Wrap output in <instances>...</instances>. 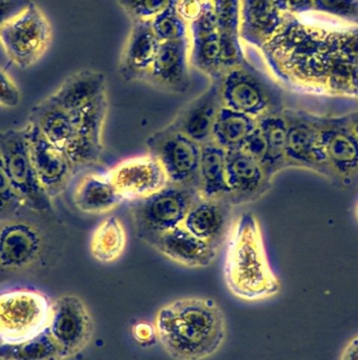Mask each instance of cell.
<instances>
[{"label": "cell", "mask_w": 358, "mask_h": 360, "mask_svg": "<svg viewBox=\"0 0 358 360\" xmlns=\"http://www.w3.org/2000/svg\"><path fill=\"white\" fill-rule=\"evenodd\" d=\"M155 338L174 360L213 356L226 338L222 308L211 298H179L158 309L153 321Z\"/></svg>", "instance_id": "1"}, {"label": "cell", "mask_w": 358, "mask_h": 360, "mask_svg": "<svg viewBox=\"0 0 358 360\" xmlns=\"http://www.w3.org/2000/svg\"><path fill=\"white\" fill-rule=\"evenodd\" d=\"M226 241L224 278L232 295L248 302L277 295L281 281L269 262L257 216L252 212L241 214Z\"/></svg>", "instance_id": "2"}, {"label": "cell", "mask_w": 358, "mask_h": 360, "mask_svg": "<svg viewBox=\"0 0 358 360\" xmlns=\"http://www.w3.org/2000/svg\"><path fill=\"white\" fill-rule=\"evenodd\" d=\"M56 214H42L23 207L0 220V269L27 272L56 262L65 237Z\"/></svg>", "instance_id": "3"}, {"label": "cell", "mask_w": 358, "mask_h": 360, "mask_svg": "<svg viewBox=\"0 0 358 360\" xmlns=\"http://www.w3.org/2000/svg\"><path fill=\"white\" fill-rule=\"evenodd\" d=\"M217 82L224 108L255 120L286 108L279 86L250 63L231 70Z\"/></svg>", "instance_id": "4"}, {"label": "cell", "mask_w": 358, "mask_h": 360, "mask_svg": "<svg viewBox=\"0 0 358 360\" xmlns=\"http://www.w3.org/2000/svg\"><path fill=\"white\" fill-rule=\"evenodd\" d=\"M197 197L198 193L192 188L168 184L147 198L130 201V215L139 238L150 245L160 235L182 224Z\"/></svg>", "instance_id": "5"}, {"label": "cell", "mask_w": 358, "mask_h": 360, "mask_svg": "<svg viewBox=\"0 0 358 360\" xmlns=\"http://www.w3.org/2000/svg\"><path fill=\"white\" fill-rule=\"evenodd\" d=\"M52 39L50 20L34 1L0 29V46L4 54L21 70L36 65L48 52Z\"/></svg>", "instance_id": "6"}, {"label": "cell", "mask_w": 358, "mask_h": 360, "mask_svg": "<svg viewBox=\"0 0 358 360\" xmlns=\"http://www.w3.org/2000/svg\"><path fill=\"white\" fill-rule=\"evenodd\" d=\"M52 302L35 290L0 291V342L15 344L46 330Z\"/></svg>", "instance_id": "7"}, {"label": "cell", "mask_w": 358, "mask_h": 360, "mask_svg": "<svg viewBox=\"0 0 358 360\" xmlns=\"http://www.w3.org/2000/svg\"><path fill=\"white\" fill-rule=\"evenodd\" d=\"M0 152L11 184L23 205L42 214H55L53 199L40 184L32 164L25 129L0 131Z\"/></svg>", "instance_id": "8"}, {"label": "cell", "mask_w": 358, "mask_h": 360, "mask_svg": "<svg viewBox=\"0 0 358 360\" xmlns=\"http://www.w3.org/2000/svg\"><path fill=\"white\" fill-rule=\"evenodd\" d=\"M148 153L162 165L169 184L198 193L201 146L172 127L152 133L146 141Z\"/></svg>", "instance_id": "9"}, {"label": "cell", "mask_w": 358, "mask_h": 360, "mask_svg": "<svg viewBox=\"0 0 358 360\" xmlns=\"http://www.w3.org/2000/svg\"><path fill=\"white\" fill-rule=\"evenodd\" d=\"M287 122L286 166L287 169L312 171L331 180L319 139V115L305 110L283 109Z\"/></svg>", "instance_id": "10"}, {"label": "cell", "mask_w": 358, "mask_h": 360, "mask_svg": "<svg viewBox=\"0 0 358 360\" xmlns=\"http://www.w3.org/2000/svg\"><path fill=\"white\" fill-rule=\"evenodd\" d=\"M319 139L326 162L335 186L358 184V141L345 116H319Z\"/></svg>", "instance_id": "11"}, {"label": "cell", "mask_w": 358, "mask_h": 360, "mask_svg": "<svg viewBox=\"0 0 358 360\" xmlns=\"http://www.w3.org/2000/svg\"><path fill=\"white\" fill-rule=\"evenodd\" d=\"M94 329L92 315L82 298L65 294L52 302L46 330L65 359L79 354L89 346Z\"/></svg>", "instance_id": "12"}, {"label": "cell", "mask_w": 358, "mask_h": 360, "mask_svg": "<svg viewBox=\"0 0 358 360\" xmlns=\"http://www.w3.org/2000/svg\"><path fill=\"white\" fill-rule=\"evenodd\" d=\"M23 129L37 179L46 194L54 199L68 188L75 169L65 151L49 141L35 124L27 122Z\"/></svg>", "instance_id": "13"}, {"label": "cell", "mask_w": 358, "mask_h": 360, "mask_svg": "<svg viewBox=\"0 0 358 360\" xmlns=\"http://www.w3.org/2000/svg\"><path fill=\"white\" fill-rule=\"evenodd\" d=\"M107 176L129 201L147 198L169 184L162 165L149 153L122 160L108 171Z\"/></svg>", "instance_id": "14"}, {"label": "cell", "mask_w": 358, "mask_h": 360, "mask_svg": "<svg viewBox=\"0 0 358 360\" xmlns=\"http://www.w3.org/2000/svg\"><path fill=\"white\" fill-rule=\"evenodd\" d=\"M188 38L160 42L155 60L143 84L160 92L184 94L190 88Z\"/></svg>", "instance_id": "15"}, {"label": "cell", "mask_w": 358, "mask_h": 360, "mask_svg": "<svg viewBox=\"0 0 358 360\" xmlns=\"http://www.w3.org/2000/svg\"><path fill=\"white\" fill-rule=\"evenodd\" d=\"M226 173L233 207L254 202L272 188L273 179L264 167L241 150L226 152Z\"/></svg>", "instance_id": "16"}, {"label": "cell", "mask_w": 358, "mask_h": 360, "mask_svg": "<svg viewBox=\"0 0 358 360\" xmlns=\"http://www.w3.org/2000/svg\"><path fill=\"white\" fill-rule=\"evenodd\" d=\"M190 65L205 75L210 82H219L224 76L220 54L219 33L211 2L203 14L188 23Z\"/></svg>", "instance_id": "17"}, {"label": "cell", "mask_w": 358, "mask_h": 360, "mask_svg": "<svg viewBox=\"0 0 358 360\" xmlns=\"http://www.w3.org/2000/svg\"><path fill=\"white\" fill-rule=\"evenodd\" d=\"M233 205L226 199L197 197L181 226L219 251L232 226Z\"/></svg>", "instance_id": "18"}, {"label": "cell", "mask_w": 358, "mask_h": 360, "mask_svg": "<svg viewBox=\"0 0 358 360\" xmlns=\"http://www.w3.org/2000/svg\"><path fill=\"white\" fill-rule=\"evenodd\" d=\"M222 107L218 82H210L203 92L180 108L168 124L203 146L212 141L214 122Z\"/></svg>", "instance_id": "19"}, {"label": "cell", "mask_w": 358, "mask_h": 360, "mask_svg": "<svg viewBox=\"0 0 358 360\" xmlns=\"http://www.w3.org/2000/svg\"><path fill=\"white\" fill-rule=\"evenodd\" d=\"M160 46L151 21H133L118 65L122 79L126 82H145Z\"/></svg>", "instance_id": "20"}, {"label": "cell", "mask_w": 358, "mask_h": 360, "mask_svg": "<svg viewBox=\"0 0 358 360\" xmlns=\"http://www.w3.org/2000/svg\"><path fill=\"white\" fill-rule=\"evenodd\" d=\"M150 247L167 259L190 269L207 268L218 254L213 245L201 240L181 224L160 235Z\"/></svg>", "instance_id": "21"}, {"label": "cell", "mask_w": 358, "mask_h": 360, "mask_svg": "<svg viewBox=\"0 0 358 360\" xmlns=\"http://www.w3.org/2000/svg\"><path fill=\"white\" fill-rule=\"evenodd\" d=\"M287 19L275 0H241V41L262 51L279 33Z\"/></svg>", "instance_id": "22"}, {"label": "cell", "mask_w": 358, "mask_h": 360, "mask_svg": "<svg viewBox=\"0 0 358 360\" xmlns=\"http://www.w3.org/2000/svg\"><path fill=\"white\" fill-rule=\"evenodd\" d=\"M107 94L105 74L84 69L65 78L57 90L46 99L63 111L74 113Z\"/></svg>", "instance_id": "23"}, {"label": "cell", "mask_w": 358, "mask_h": 360, "mask_svg": "<svg viewBox=\"0 0 358 360\" xmlns=\"http://www.w3.org/2000/svg\"><path fill=\"white\" fill-rule=\"evenodd\" d=\"M72 199L76 209L90 215L110 213L124 201L107 174L97 173H87L80 179Z\"/></svg>", "instance_id": "24"}, {"label": "cell", "mask_w": 358, "mask_h": 360, "mask_svg": "<svg viewBox=\"0 0 358 360\" xmlns=\"http://www.w3.org/2000/svg\"><path fill=\"white\" fill-rule=\"evenodd\" d=\"M226 164V151L219 146L213 141L201 146L198 196L229 201Z\"/></svg>", "instance_id": "25"}, {"label": "cell", "mask_w": 358, "mask_h": 360, "mask_svg": "<svg viewBox=\"0 0 358 360\" xmlns=\"http://www.w3.org/2000/svg\"><path fill=\"white\" fill-rule=\"evenodd\" d=\"M258 129L264 143V158L262 166L269 177H274L286 170V139L287 122L283 111L268 114L257 120Z\"/></svg>", "instance_id": "26"}, {"label": "cell", "mask_w": 358, "mask_h": 360, "mask_svg": "<svg viewBox=\"0 0 358 360\" xmlns=\"http://www.w3.org/2000/svg\"><path fill=\"white\" fill-rule=\"evenodd\" d=\"M27 122L35 124L49 141L61 150L75 136L70 114L46 98L32 108Z\"/></svg>", "instance_id": "27"}, {"label": "cell", "mask_w": 358, "mask_h": 360, "mask_svg": "<svg viewBox=\"0 0 358 360\" xmlns=\"http://www.w3.org/2000/svg\"><path fill=\"white\" fill-rule=\"evenodd\" d=\"M256 128L255 118L222 107L214 122L212 141L224 151H236L241 149Z\"/></svg>", "instance_id": "28"}, {"label": "cell", "mask_w": 358, "mask_h": 360, "mask_svg": "<svg viewBox=\"0 0 358 360\" xmlns=\"http://www.w3.org/2000/svg\"><path fill=\"white\" fill-rule=\"evenodd\" d=\"M128 243V235L122 220L115 216L103 219L93 232L90 252L101 264H112L120 259Z\"/></svg>", "instance_id": "29"}, {"label": "cell", "mask_w": 358, "mask_h": 360, "mask_svg": "<svg viewBox=\"0 0 358 360\" xmlns=\"http://www.w3.org/2000/svg\"><path fill=\"white\" fill-rule=\"evenodd\" d=\"M65 355L48 330L30 340L0 345V360H65Z\"/></svg>", "instance_id": "30"}, {"label": "cell", "mask_w": 358, "mask_h": 360, "mask_svg": "<svg viewBox=\"0 0 358 360\" xmlns=\"http://www.w3.org/2000/svg\"><path fill=\"white\" fill-rule=\"evenodd\" d=\"M177 2L162 11L151 21L152 30L160 42L188 38V23L177 11Z\"/></svg>", "instance_id": "31"}, {"label": "cell", "mask_w": 358, "mask_h": 360, "mask_svg": "<svg viewBox=\"0 0 358 360\" xmlns=\"http://www.w3.org/2000/svg\"><path fill=\"white\" fill-rule=\"evenodd\" d=\"M211 6L218 33L239 35L241 0H212Z\"/></svg>", "instance_id": "32"}, {"label": "cell", "mask_w": 358, "mask_h": 360, "mask_svg": "<svg viewBox=\"0 0 358 360\" xmlns=\"http://www.w3.org/2000/svg\"><path fill=\"white\" fill-rule=\"evenodd\" d=\"M133 21H152L177 0H116Z\"/></svg>", "instance_id": "33"}, {"label": "cell", "mask_w": 358, "mask_h": 360, "mask_svg": "<svg viewBox=\"0 0 358 360\" xmlns=\"http://www.w3.org/2000/svg\"><path fill=\"white\" fill-rule=\"evenodd\" d=\"M23 207L25 205L11 184L0 152V220L14 215Z\"/></svg>", "instance_id": "34"}, {"label": "cell", "mask_w": 358, "mask_h": 360, "mask_svg": "<svg viewBox=\"0 0 358 360\" xmlns=\"http://www.w3.org/2000/svg\"><path fill=\"white\" fill-rule=\"evenodd\" d=\"M314 11L358 25V0H314Z\"/></svg>", "instance_id": "35"}, {"label": "cell", "mask_w": 358, "mask_h": 360, "mask_svg": "<svg viewBox=\"0 0 358 360\" xmlns=\"http://www.w3.org/2000/svg\"><path fill=\"white\" fill-rule=\"evenodd\" d=\"M20 99L18 86L13 78L0 68V107L8 109L18 107Z\"/></svg>", "instance_id": "36"}, {"label": "cell", "mask_w": 358, "mask_h": 360, "mask_svg": "<svg viewBox=\"0 0 358 360\" xmlns=\"http://www.w3.org/2000/svg\"><path fill=\"white\" fill-rule=\"evenodd\" d=\"M277 8L287 16L300 17L314 11V0H275Z\"/></svg>", "instance_id": "37"}, {"label": "cell", "mask_w": 358, "mask_h": 360, "mask_svg": "<svg viewBox=\"0 0 358 360\" xmlns=\"http://www.w3.org/2000/svg\"><path fill=\"white\" fill-rule=\"evenodd\" d=\"M32 0H0V29L27 8Z\"/></svg>", "instance_id": "38"}, {"label": "cell", "mask_w": 358, "mask_h": 360, "mask_svg": "<svg viewBox=\"0 0 358 360\" xmlns=\"http://www.w3.org/2000/svg\"><path fill=\"white\" fill-rule=\"evenodd\" d=\"M209 4L200 0H177V8L182 18L191 23L203 14Z\"/></svg>", "instance_id": "39"}, {"label": "cell", "mask_w": 358, "mask_h": 360, "mask_svg": "<svg viewBox=\"0 0 358 360\" xmlns=\"http://www.w3.org/2000/svg\"><path fill=\"white\" fill-rule=\"evenodd\" d=\"M132 334L136 342L141 344H148L155 338V331H154V326L150 325L149 323L145 321H139L133 326Z\"/></svg>", "instance_id": "40"}, {"label": "cell", "mask_w": 358, "mask_h": 360, "mask_svg": "<svg viewBox=\"0 0 358 360\" xmlns=\"http://www.w3.org/2000/svg\"><path fill=\"white\" fill-rule=\"evenodd\" d=\"M340 360H358V336L347 345Z\"/></svg>", "instance_id": "41"}, {"label": "cell", "mask_w": 358, "mask_h": 360, "mask_svg": "<svg viewBox=\"0 0 358 360\" xmlns=\"http://www.w3.org/2000/svg\"><path fill=\"white\" fill-rule=\"evenodd\" d=\"M348 117L349 126H350L351 131H352L353 135L358 141V111L352 112V113L347 114Z\"/></svg>", "instance_id": "42"}, {"label": "cell", "mask_w": 358, "mask_h": 360, "mask_svg": "<svg viewBox=\"0 0 358 360\" xmlns=\"http://www.w3.org/2000/svg\"><path fill=\"white\" fill-rule=\"evenodd\" d=\"M355 216H357V219L358 221V205H357V209H355Z\"/></svg>", "instance_id": "43"}, {"label": "cell", "mask_w": 358, "mask_h": 360, "mask_svg": "<svg viewBox=\"0 0 358 360\" xmlns=\"http://www.w3.org/2000/svg\"><path fill=\"white\" fill-rule=\"evenodd\" d=\"M200 1H203V2H211L212 0H200Z\"/></svg>", "instance_id": "44"}]
</instances>
